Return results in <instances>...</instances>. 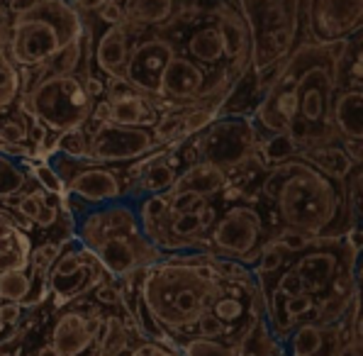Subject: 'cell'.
I'll return each mask as SVG.
<instances>
[{
	"label": "cell",
	"mask_w": 363,
	"mask_h": 356,
	"mask_svg": "<svg viewBox=\"0 0 363 356\" xmlns=\"http://www.w3.org/2000/svg\"><path fill=\"white\" fill-rule=\"evenodd\" d=\"M346 44L303 40L288 54L251 113L261 135L286 132L300 152L342 142L332 127V103L342 88Z\"/></svg>",
	"instance_id": "obj_1"
},
{
	"label": "cell",
	"mask_w": 363,
	"mask_h": 356,
	"mask_svg": "<svg viewBox=\"0 0 363 356\" xmlns=\"http://www.w3.org/2000/svg\"><path fill=\"white\" fill-rule=\"evenodd\" d=\"M256 198L281 227L317 239H339L361 227L346 200V186L303 157L273 164L261 174Z\"/></svg>",
	"instance_id": "obj_2"
},
{
	"label": "cell",
	"mask_w": 363,
	"mask_h": 356,
	"mask_svg": "<svg viewBox=\"0 0 363 356\" xmlns=\"http://www.w3.org/2000/svg\"><path fill=\"white\" fill-rule=\"evenodd\" d=\"M220 278L210 252L186 249L147 266L139 291L154 320L173 339L176 335H191L200 315L208 313Z\"/></svg>",
	"instance_id": "obj_3"
},
{
	"label": "cell",
	"mask_w": 363,
	"mask_h": 356,
	"mask_svg": "<svg viewBox=\"0 0 363 356\" xmlns=\"http://www.w3.org/2000/svg\"><path fill=\"white\" fill-rule=\"evenodd\" d=\"M74 237L100 259L110 276L122 278L134 269H147L166 254L144 235L132 198L74 210Z\"/></svg>",
	"instance_id": "obj_4"
},
{
	"label": "cell",
	"mask_w": 363,
	"mask_h": 356,
	"mask_svg": "<svg viewBox=\"0 0 363 356\" xmlns=\"http://www.w3.org/2000/svg\"><path fill=\"white\" fill-rule=\"evenodd\" d=\"M307 0H237L249 30V74L264 93L278 66L298 47Z\"/></svg>",
	"instance_id": "obj_5"
},
{
	"label": "cell",
	"mask_w": 363,
	"mask_h": 356,
	"mask_svg": "<svg viewBox=\"0 0 363 356\" xmlns=\"http://www.w3.org/2000/svg\"><path fill=\"white\" fill-rule=\"evenodd\" d=\"M83 25L78 10L66 0H39L10 22L5 57L18 69H42L59 49L81 35Z\"/></svg>",
	"instance_id": "obj_6"
},
{
	"label": "cell",
	"mask_w": 363,
	"mask_h": 356,
	"mask_svg": "<svg viewBox=\"0 0 363 356\" xmlns=\"http://www.w3.org/2000/svg\"><path fill=\"white\" fill-rule=\"evenodd\" d=\"M222 198L225 205L217 210V218L208 232L210 254L239 261L251 269L281 225L273 220L266 205L259 203L256 193L242 196L237 188L230 186Z\"/></svg>",
	"instance_id": "obj_7"
},
{
	"label": "cell",
	"mask_w": 363,
	"mask_h": 356,
	"mask_svg": "<svg viewBox=\"0 0 363 356\" xmlns=\"http://www.w3.org/2000/svg\"><path fill=\"white\" fill-rule=\"evenodd\" d=\"M20 108L37 118L54 137L83 127L91 120L96 100L88 96L83 76H37L30 91L20 96Z\"/></svg>",
	"instance_id": "obj_8"
},
{
	"label": "cell",
	"mask_w": 363,
	"mask_h": 356,
	"mask_svg": "<svg viewBox=\"0 0 363 356\" xmlns=\"http://www.w3.org/2000/svg\"><path fill=\"white\" fill-rule=\"evenodd\" d=\"M261 132L251 115L244 113H225L217 115L208 127L186 139L191 149L193 164L195 161H208L220 166L232 178L242 171L259 152Z\"/></svg>",
	"instance_id": "obj_9"
},
{
	"label": "cell",
	"mask_w": 363,
	"mask_h": 356,
	"mask_svg": "<svg viewBox=\"0 0 363 356\" xmlns=\"http://www.w3.org/2000/svg\"><path fill=\"white\" fill-rule=\"evenodd\" d=\"M44 161L61 178L66 198L76 200V203L66 200L71 213L78 208L132 198V181L127 178V174H117V169L110 164H98L93 159H76L61 152H49Z\"/></svg>",
	"instance_id": "obj_10"
},
{
	"label": "cell",
	"mask_w": 363,
	"mask_h": 356,
	"mask_svg": "<svg viewBox=\"0 0 363 356\" xmlns=\"http://www.w3.org/2000/svg\"><path fill=\"white\" fill-rule=\"evenodd\" d=\"M105 278L113 276L103 269L100 259L76 237H71L69 242H64V249L49 269V291L57 300V308H64L88 298V293Z\"/></svg>",
	"instance_id": "obj_11"
},
{
	"label": "cell",
	"mask_w": 363,
	"mask_h": 356,
	"mask_svg": "<svg viewBox=\"0 0 363 356\" xmlns=\"http://www.w3.org/2000/svg\"><path fill=\"white\" fill-rule=\"evenodd\" d=\"M88 132H91L88 159L98 161V164L127 166L164 149L152 127H127L105 120Z\"/></svg>",
	"instance_id": "obj_12"
},
{
	"label": "cell",
	"mask_w": 363,
	"mask_h": 356,
	"mask_svg": "<svg viewBox=\"0 0 363 356\" xmlns=\"http://www.w3.org/2000/svg\"><path fill=\"white\" fill-rule=\"evenodd\" d=\"M176 44L166 35H149L144 40H137L130 47V57L125 64V81L130 83L137 93L147 96L154 103V108L164 110V98H161V76L169 61L176 54Z\"/></svg>",
	"instance_id": "obj_13"
},
{
	"label": "cell",
	"mask_w": 363,
	"mask_h": 356,
	"mask_svg": "<svg viewBox=\"0 0 363 356\" xmlns=\"http://www.w3.org/2000/svg\"><path fill=\"white\" fill-rule=\"evenodd\" d=\"M363 0H307L305 40L317 44H337L361 32Z\"/></svg>",
	"instance_id": "obj_14"
},
{
	"label": "cell",
	"mask_w": 363,
	"mask_h": 356,
	"mask_svg": "<svg viewBox=\"0 0 363 356\" xmlns=\"http://www.w3.org/2000/svg\"><path fill=\"white\" fill-rule=\"evenodd\" d=\"M212 22H215L217 32L222 37V47H225V71L237 86L249 74V30L244 22L242 13L234 5L220 3L210 13Z\"/></svg>",
	"instance_id": "obj_15"
},
{
	"label": "cell",
	"mask_w": 363,
	"mask_h": 356,
	"mask_svg": "<svg viewBox=\"0 0 363 356\" xmlns=\"http://www.w3.org/2000/svg\"><path fill=\"white\" fill-rule=\"evenodd\" d=\"M122 10H125V27L130 32H166L176 22L191 18L198 10V0H127Z\"/></svg>",
	"instance_id": "obj_16"
},
{
	"label": "cell",
	"mask_w": 363,
	"mask_h": 356,
	"mask_svg": "<svg viewBox=\"0 0 363 356\" xmlns=\"http://www.w3.org/2000/svg\"><path fill=\"white\" fill-rule=\"evenodd\" d=\"M93 342L96 337L88 325V310L86 313L78 308L61 310L49 330V344L61 356H88Z\"/></svg>",
	"instance_id": "obj_17"
},
{
	"label": "cell",
	"mask_w": 363,
	"mask_h": 356,
	"mask_svg": "<svg viewBox=\"0 0 363 356\" xmlns=\"http://www.w3.org/2000/svg\"><path fill=\"white\" fill-rule=\"evenodd\" d=\"M130 47H132V32L125 27V22L110 25L108 30L100 35L96 52H93L96 66L108 79L110 76H122L125 74L127 57H130Z\"/></svg>",
	"instance_id": "obj_18"
},
{
	"label": "cell",
	"mask_w": 363,
	"mask_h": 356,
	"mask_svg": "<svg viewBox=\"0 0 363 356\" xmlns=\"http://www.w3.org/2000/svg\"><path fill=\"white\" fill-rule=\"evenodd\" d=\"M332 127L339 139L363 142V91L339 88L332 103Z\"/></svg>",
	"instance_id": "obj_19"
},
{
	"label": "cell",
	"mask_w": 363,
	"mask_h": 356,
	"mask_svg": "<svg viewBox=\"0 0 363 356\" xmlns=\"http://www.w3.org/2000/svg\"><path fill=\"white\" fill-rule=\"evenodd\" d=\"M230 188V178L225 171L215 164L208 161H195V164L186 166V169L178 174L176 186L171 191H188V193H198L203 198H222V193Z\"/></svg>",
	"instance_id": "obj_20"
},
{
	"label": "cell",
	"mask_w": 363,
	"mask_h": 356,
	"mask_svg": "<svg viewBox=\"0 0 363 356\" xmlns=\"http://www.w3.org/2000/svg\"><path fill=\"white\" fill-rule=\"evenodd\" d=\"M132 330H137L134 320L127 317L122 322L120 313H108L103 317V330H100L98 339L93 342L88 356H125L134 344Z\"/></svg>",
	"instance_id": "obj_21"
},
{
	"label": "cell",
	"mask_w": 363,
	"mask_h": 356,
	"mask_svg": "<svg viewBox=\"0 0 363 356\" xmlns=\"http://www.w3.org/2000/svg\"><path fill=\"white\" fill-rule=\"evenodd\" d=\"M156 120H159V110L142 93H130L125 98L108 100V122L127 127H154Z\"/></svg>",
	"instance_id": "obj_22"
},
{
	"label": "cell",
	"mask_w": 363,
	"mask_h": 356,
	"mask_svg": "<svg viewBox=\"0 0 363 356\" xmlns=\"http://www.w3.org/2000/svg\"><path fill=\"white\" fill-rule=\"evenodd\" d=\"M186 57H191L193 61H198L200 66H217L225 61V47H222V37L217 32L215 22L208 25H200L188 35L186 40Z\"/></svg>",
	"instance_id": "obj_23"
},
{
	"label": "cell",
	"mask_w": 363,
	"mask_h": 356,
	"mask_svg": "<svg viewBox=\"0 0 363 356\" xmlns=\"http://www.w3.org/2000/svg\"><path fill=\"white\" fill-rule=\"evenodd\" d=\"M327 327L307 320L295 325L283 339V356H325Z\"/></svg>",
	"instance_id": "obj_24"
},
{
	"label": "cell",
	"mask_w": 363,
	"mask_h": 356,
	"mask_svg": "<svg viewBox=\"0 0 363 356\" xmlns=\"http://www.w3.org/2000/svg\"><path fill=\"white\" fill-rule=\"evenodd\" d=\"M300 157H303L305 161H310L312 166H317L322 174H327L329 178L342 181V183L346 181V176L354 171V166H359L346 157L342 144H320V147L303 149Z\"/></svg>",
	"instance_id": "obj_25"
},
{
	"label": "cell",
	"mask_w": 363,
	"mask_h": 356,
	"mask_svg": "<svg viewBox=\"0 0 363 356\" xmlns=\"http://www.w3.org/2000/svg\"><path fill=\"white\" fill-rule=\"evenodd\" d=\"M30 183H35V178L30 174L27 159H13L0 152V198L20 196L30 188Z\"/></svg>",
	"instance_id": "obj_26"
},
{
	"label": "cell",
	"mask_w": 363,
	"mask_h": 356,
	"mask_svg": "<svg viewBox=\"0 0 363 356\" xmlns=\"http://www.w3.org/2000/svg\"><path fill=\"white\" fill-rule=\"evenodd\" d=\"M30 249H32V235L25 230H15L13 235L0 237V274L27 266Z\"/></svg>",
	"instance_id": "obj_27"
},
{
	"label": "cell",
	"mask_w": 363,
	"mask_h": 356,
	"mask_svg": "<svg viewBox=\"0 0 363 356\" xmlns=\"http://www.w3.org/2000/svg\"><path fill=\"white\" fill-rule=\"evenodd\" d=\"M32 298V269L30 261L20 269H10L0 274V300H13L20 305H30Z\"/></svg>",
	"instance_id": "obj_28"
},
{
	"label": "cell",
	"mask_w": 363,
	"mask_h": 356,
	"mask_svg": "<svg viewBox=\"0 0 363 356\" xmlns=\"http://www.w3.org/2000/svg\"><path fill=\"white\" fill-rule=\"evenodd\" d=\"M173 344L183 356H237L232 344L225 339H205L198 335H176Z\"/></svg>",
	"instance_id": "obj_29"
},
{
	"label": "cell",
	"mask_w": 363,
	"mask_h": 356,
	"mask_svg": "<svg viewBox=\"0 0 363 356\" xmlns=\"http://www.w3.org/2000/svg\"><path fill=\"white\" fill-rule=\"evenodd\" d=\"M64 249V242H57V239H47V242H39L37 247L30 249V264L39 266V269H52V264L57 261V257Z\"/></svg>",
	"instance_id": "obj_30"
},
{
	"label": "cell",
	"mask_w": 363,
	"mask_h": 356,
	"mask_svg": "<svg viewBox=\"0 0 363 356\" xmlns=\"http://www.w3.org/2000/svg\"><path fill=\"white\" fill-rule=\"evenodd\" d=\"M125 356H183V354L176 349V344H164V342H156V339H142V342H134Z\"/></svg>",
	"instance_id": "obj_31"
},
{
	"label": "cell",
	"mask_w": 363,
	"mask_h": 356,
	"mask_svg": "<svg viewBox=\"0 0 363 356\" xmlns=\"http://www.w3.org/2000/svg\"><path fill=\"white\" fill-rule=\"evenodd\" d=\"M0 142L3 144H22L27 142V127L22 115L18 113V118H8L0 122Z\"/></svg>",
	"instance_id": "obj_32"
},
{
	"label": "cell",
	"mask_w": 363,
	"mask_h": 356,
	"mask_svg": "<svg viewBox=\"0 0 363 356\" xmlns=\"http://www.w3.org/2000/svg\"><path fill=\"white\" fill-rule=\"evenodd\" d=\"M191 335H198V337H205V339H225V327H222V322L217 320L215 315L203 313L200 315V320L193 325Z\"/></svg>",
	"instance_id": "obj_33"
},
{
	"label": "cell",
	"mask_w": 363,
	"mask_h": 356,
	"mask_svg": "<svg viewBox=\"0 0 363 356\" xmlns=\"http://www.w3.org/2000/svg\"><path fill=\"white\" fill-rule=\"evenodd\" d=\"M25 305L13 303V300H0V325L5 332H18Z\"/></svg>",
	"instance_id": "obj_34"
},
{
	"label": "cell",
	"mask_w": 363,
	"mask_h": 356,
	"mask_svg": "<svg viewBox=\"0 0 363 356\" xmlns=\"http://www.w3.org/2000/svg\"><path fill=\"white\" fill-rule=\"evenodd\" d=\"M98 18L103 20L105 25H120V22H125V10H122V3H120V0H100Z\"/></svg>",
	"instance_id": "obj_35"
},
{
	"label": "cell",
	"mask_w": 363,
	"mask_h": 356,
	"mask_svg": "<svg viewBox=\"0 0 363 356\" xmlns=\"http://www.w3.org/2000/svg\"><path fill=\"white\" fill-rule=\"evenodd\" d=\"M5 3H8V13L13 15V18H18V15L35 8L39 0H5Z\"/></svg>",
	"instance_id": "obj_36"
},
{
	"label": "cell",
	"mask_w": 363,
	"mask_h": 356,
	"mask_svg": "<svg viewBox=\"0 0 363 356\" xmlns=\"http://www.w3.org/2000/svg\"><path fill=\"white\" fill-rule=\"evenodd\" d=\"M15 103H18V100H15V98H10L8 93H3V91H0V113H8V110H10V105H15Z\"/></svg>",
	"instance_id": "obj_37"
},
{
	"label": "cell",
	"mask_w": 363,
	"mask_h": 356,
	"mask_svg": "<svg viewBox=\"0 0 363 356\" xmlns=\"http://www.w3.org/2000/svg\"><path fill=\"white\" fill-rule=\"evenodd\" d=\"M32 356H61V354L57 352V349H54V347H52V344H49V342H47V344H42V347H39V349H37V352H35V354H32Z\"/></svg>",
	"instance_id": "obj_38"
},
{
	"label": "cell",
	"mask_w": 363,
	"mask_h": 356,
	"mask_svg": "<svg viewBox=\"0 0 363 356\" xmlns=\"http://www.w3.org/2000/svg\"><path fill=\"white\" fill-rule=\"evenodd\" d=\"M8 27H10V22H5L0 18V49H5V44H8Z\"/></svg>",
	"instance_id": "obj_39"
},
{
	"label": "cell",
	"mask_w": 363,
	"mask_h": 356,
	"mask_svg": "<svg viewBox=\"0 0 363 356\" xmlns=\"http://www.w3.org/2000/svg\"><path fill=\"white\" fill-rule=\"evenodd\" d=\"M0 356H20V354L13 352V349L8 347V342H5V344H0Z\"/></svg>",
	"instance_id": "obj_40"
},
{
	"label": "cell",
	"mask_w": 363,
	"mask_h": 356,
	"mask_svg": "<svg viewBox=\"0 0 363 356\" xmlns=\"http://www.w3.org/2000/svg\"><path fill=\"white\" fill-rule=\"evenodd\" d=\"M66 3H91V0H66Z\"/></svg>",
	"instance_id": "obj_41"
},
{
	"label": "cell",
	"mask_w": 363,
	"mask_h": 356,
	"mask_svg": "<svg viewBox=\"0 0 363 356\" xmlns=\"http://www.w3.org/2000/svg\"><path fill=\"white\" fill-rule=\"evenodd\" d=\"M5 57V49H0V59H3Z\"/></svg>",
	"instance_id": "obj_42"
},
{
	"label": "cell",
	"mask_w": 363,
	"mask_h": 356,
	"mask_svg": "<svg viewBox=\"0 0 363 356\" xmlns=\"http://www.w3.org/2000/svg\"><path fill=\"white\" fill-rule=\"evenodd\" d=\"M3 3H5V0H0V8H3Z\"/></svg>",
	"instance_id": "obj_43"
}]
</instances>
